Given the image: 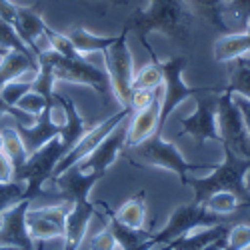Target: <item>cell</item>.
<instances>
[{
  "instance_id": "1",
  "label": "cell",
  "mask_w": 250,
  "mask_h": 250,
  "mask_svg": "<svg viewBox=\"0 0 250 250\" xmlns=\"http://www.w3.org/2000/svg\"><path fill=\"white\" fill-rule=\"evenodd\" d=\"M190 14L186 0H142L124 26L136 32L140 44L150 54V60H156L148 34L162 32L176 44L184 46L190 38Z\"/></svg>"
},
{
  "instance_id": "2",
  "label": "cell",
  "mask_w": 250,
  "mask_h": 250,
  "mask_svg": "<svg viewBox=\"0 0 250 250\" xmlns=\"http://www.w3.org/2000/svg\"><path fill=\"white\" fill-rule=\"evenodd\" d=\"M222 146H224L222 164H216V168L210 170L208 176L186 178V184L194 188V202L202 204L210 194L228 190L240 200L242 206H250V192L244 186V174L250 170V158L238 156L228 144H222Z\"/></svg>"
},
{
  "instance_id": "3",
  "label": "cell",
  "mask_w": 250,
  "mask_h": 250,
  "mask_svg": "<svg viewBox=\"0 0 250 250\" xmlns=\"http://www.w3.org/2000/svg\"><path fill=\"white\" fill-rule=\"evenodd\" d=\"M126 158H130L132 162L134 160H140L142 164L146 166H158V168H164V170H170L174 172L182 184H186V178L190 176V172H196V170H214L216 164H194V162H188L180 150L174 146L172 142L164 140L162 134L154 132L150 134L146 140H142L136 146H130Z\"/></svg>"
},
{
  "instance_id": "4",
  "label": "cell",
  "mask_w": 250,
  "mask_h": 250,
  "mask_svg": "<svg viewBox=\"0 0 250 250\" xmlns=\"http://www.w3.org/2000/svg\"><path fill=\"white\" fill-rule=\"evenodd\" d=\"M188 64V60L184 56H172L168 60L160 62L162 66V100H160V122H158V134H162L164 124L168 120V116L172 114V110L178 106L180 102L188 100V98H196L200 94H208V92H224V86H188L184 84L182 80V70Z\"/></svg>"
},
{
  "instance_id": "5",
  "label": "cell",
  "mask_w": 250,
  "mask_h": 250,
  "mask_svg": "<svg viewBox=\"0 0 250 250\" xmlns=\"http://www.w3.org/2000/svg\"><path fill=\"white\" fill-rule=\"evenodd\" d=\"M38 58L46 60L50 68H52V74L56 80H64V82H74V84H84V86H90L92 90H96L100 94V98L106 102V96L110 94V78L108 74L96 68L94 64L86 58H64L60 56L58 52H54L52 48H46L38 54Z\"/></svg>"
},
{
  "instance_id": "6",
  "label": "cell",
  "mask_w": 250,
  "mask_h": 250,
  "mask_svg": "<svg viewBox=\"0 0 250 250\" xmlns=\"http://www.w3.org/2000/svg\"><path fill=\"white\" fill-rule=\"evenodd\" d=\"M66 152L68 150L64 148V144H62L60 136H56L50 142H46L40 150H36L34 154L28 156L24 166L12 178L16 182H24L26 184L24 198L32 200V198H36L40 194V190H42V184L52 178L56 164L62 160V156H64Z\"/></svg>"
},
{
  "instance_id": "7",
  "label": "cell",
  "mask_w": 250,
  "mask_h": 250,
  "mask_svg": "<svg viewBox=\"0 0 250 250\" xmlns=\"http://www.w3.org/2000/svg\"><path fill=\"white\" fill-rule=\"evenodd\" d=\"M214 224H224V216L208 210L204 204H196V202L180 204L174 208L172 216L168 218V222H166L162 230L152 234V242L158 248V246H164L184 234L196 230L198 226L206 228V226H214Z\"/></svg>"
},
{
  "instance_id": "8",
  "label": "cell",
  "mask_w": 250,
  "mask_h": 250,
  "mask_svg": "<svg viewBox=\"0 0 250 250\" xmlns=\"http://www.w3.org/2000/svg\"><path fill=\"white\" fill-rule=\"evenodd\" d=\"M128 32L130 30L124 26L116 38V42L102 52L104 60H106V74L110 78V88L122 106H128L130 94H132V80H134L132 54L126 42Z\"/></svg>"
},
{
  "instance_id": "9",
  "label": "cell",
  "mask_w": 250,
  "mask_h": 250,
  "mask_svg": "<svg viewBox=\"0 0 250 250\" xmlns=\"http://www.w3.org/2000/svg\"><path fill=\"white\" fill-rule=\"evenodd\" d=\"M218 130L222 136L220 144H228L238 156L250 158V134L246 130L240 108L232 98V92H228L226 88L218 94Z\"/></svg>"
},
{
  "instance_id": "10",
  "label": "cell",
  "mask_w": 250,
  "mask_h": 250,
  "mask_svg": "<svg viewBox=\"0 0 250 250\" xmlns=\"http://www.w3.org/2000/svg\"><path fill=\"white\" fill-rule=\"evenodd\" d=\"M180 134H190L196 144H204L206 140L222 142L218 130V94L208 92L196 96V112L188 118H182Z\"/></svg>"
},
{
  "instance_id": "11",
  "label": "cell",
  "mask_w": 250,
  "mask_h": 250,
  "mask_svg": "<svg viewBox=\"0 0 250 250\" xmlns=\"http://www.w3.org/2000/svg\"><path fill=\"white\" fill-rule=\"evenodd\" d=\"M130 112H132V108L130 106H122V110L120 112H114L112 116H108L106 120H102L100 124H96L94 128H90V130H86V134L82 136L74 146H72V150H68L64 156H62V160L56 164V168H54V174H52V178L54 176H60L64 170H68L70 166H74V164H78L82 158H86L98 144L106 138L118 124L124 120V118H128L130 116Z\"/></svg>"
},
{
  "instance_id": "12",
  "label": "cell",
  "mask_w": 250,
  "mask_h": 250,
  "mask_svg": "<svg viewBox=\"0 0 250 250\" xmlns=\"http://www.w3.org/2000/svg\"><path fill=\"white\" fill-rule=\"evenodd\" d=\"M72 208V202H64L60 206H46V208H34L26 214L28 232L34 242L38 240H50V238H64L66 234V216Z\"/></svg>"
},
{
  "instance_id": "13",
  "label": "cell",
  "mask_w": 250,
  "mask_h": 250,
  "mask_svg": "<svg viewBox=\"0 0 250 250\" xmlns=\"http://www.w3.org/2000/svg\"><path fill=\"white\" fill-rule=\"evenodd\" d=\"M28 198L18 200L16 204L8 206L0 214V244L2 246H16L22 250H34V240L30 238L26 214L30 208Z\"/></svg>"
},
{
  "instance_id": "14",
  "label": "cell",
  "mask_w": 250,
  "mask_h": 250,
  "mask_svg": "<svg viewBox=\"0 0 250 250\" xmlns=\"http://www.w3.org/2000/svg\"><path fill=\"white\" fill-rule=\"evenodd\" d=\"M130 118V116H128ZM128 118H124L118 126L104 138L98 146L86 156L82 158L76 166L84 172H98V174H106V170L114 164V160L118 158L122 146L126 144V136H128Z\"/></svg>"
},
{
  "instance_id": "15",
  "label": "cell",
  "mask_w": 250,
  "mask_h": 250,
  "mask_svg": "<svg viewBox=\"0 0 250 250\" xmlns=\"http://www.w3.org/2000/svg\"><path fill=\"white\" fill-rule=\"evenodd\" d=\"M56 106H58V100L46 104L44 110L38 114V118H36V122L32 124V126H24V124L12 120V122H14L12 126L16 128V132L20 134V138H22L28 156L34 154L36 150H40V148H42L46 142H50L52 138L60 136L62 124H56V122L52 120V112L56 110Z\"/></svg>"
},
{
  "instance_id": "16",
  "label": "cell",
  "mask_w": 250,
  "mask_h": 250,
  "mask_svg": "<svg viewBox=\"0 0 250 250\" xmlns=\"http://www.w3.org/2000/svg\"><path fill=\"white\" fill-rule=\"evenodd\" d=\"M106 216V226L110 228V232L114 234L116 246L120 250H154V242H152V232L144 230V228H130L126 224H122L116 214L110 210V206L106 202H96Z\"/></svg>"
},
{
  "instance_id": "17",
  "label": "cell",
  "mask_w": 250,
  "mask_h": 250,
  "mask_svg": "<svg viewBox=\"0 0 250 250\" xmlns=\"http://www.w3.org/2000/svg\"><path fill=\"white\" fill-rule=\"evenodd\" d=\"M14 28L20 34V38L26 42V46L32 50V54L38 58V54L42 52L40 46V38L46 40V28L48 24L42 20V14L36 10V6H16V20ZM48 42V40H46Z\"/></svg>"
},
{
  "instance_id": "18",
  "label": "cell",
  "mask_w": 250,
  "mask_h": 250,
  "mask_svg": "<svg viewBox=\"0 0 250 250\" xmlns=\"http://www.w3.org/2000/svg\"><path fill=\"white\" fill-rule=\"evenodd\" d=\"M100 178H102V174L84 172L74 164L68 170L62 172L60 176H54L52 182L56 184L60 194L64 196L68 202H78V200H88V192L94 188V184Z\"/></svg>"
},
{
  "instance_id": "19",
  "label": "cell",
  "mask_w": 250,
  "mask_h": 250,
  "mask_svg": "<svg viewBox=\"0 0 250 250\" xmlns=\"http://www.w3.org/2000/svg\"><path fill=\"white\" fill-rule=\"evenodd\" d=\"M160 100H162V86L156 88V94L148 106L142 110H136L134 116L128 122V136H126V146H136L142 140H146L150 134L158 130L160 122Z\"/></svg>"
},
{
  "instance_id": "20",
  "label": "cell",
  "mask_w": 250,
  "mask_h": 250,
  "mask_svg": "<svg viewBox=\"0 0 250 250\" xmlns=\"http://www.w3.org/2000/svg\"><path fill=\"white\" fill-rule=\"evenodd\" d=\"M96 214V204L90 200L72 202V208L66 216V234H64V250H78L84 234L88 230L90 218Z\"/></svg>"
},
{
  "instance_id": "21",
  "label": "cell",
  "mask_w": 250,
  "mask_h": 250,
  "mask_svg": "<svg viewBox=\"0 0 250 250\" xmlns=\"http://www.w3.org/2000/svg\"><path fill=\"white\" fill-rule=\"evenodd\" d=\"M54 98L58 100V104L62 106V110H64V122H62V132H60V140L62 144H64L66 150H72L74 144L86 134V124L84 120H82L80 112L76 110L74 102L64 96V94H56L54 92Z\"/></svg>"
},
{
  "instance_id": "22",
  "label": "cell",
  "mask_w": 250,
  "mask_h": 250,
  "mask_svg": "<svg viewBox=\"0 0 250 250\" xmlns=\"http://www.w3.org/2000/svg\"><path fill=\"white\" fill-rule=\"evenodd\" d=\"M38 72V60L34 56H28L18 50H8L2 58H0V88L6 82L20 78L24 72Z\"/></svg>"
},
{
  "instance_id": "23",
  "label": "cell",
  "mask_w": 250,
  "mask_h": 250,
  "mask_svg": "<svg viewBox=\"0 0 250 250\" xmlns=\"http://www.w3.org/2000/svg\"><path fill=\"white\" fill-rule=\"evenodd\" d=\"M70 38V42L74 44L76 52L78 54H92V52H104L106 48H110L114 42H116V36H98V34H92L88 32L86 28H82V26H76V28H70L68 34Z\"/></svg>"
},
{
  "instance_id": "24",
  "label": "cell",
  "mask_w": 250,
  "mask_h": 250,
  "mask_svg": "<svg viewBox=\"0 0 250 250\" xmlns=\"http://www.w3.org/2000/svg\"><path fill=\"white\" fill-rule=\"evenodd\" d=\"M186 4H188L190 12L202 18L206 24L218 28L220 32H230L228 24L224 22L226 0H186Z\"/></svg>"
},
{
  "instance_id": "25",
  "label": "cell",
  "mask_w": 250,
  "mask_h": 250,
  "mask_svg": "<svg viewBox=\"0 0 250 250\" xmlns=\"http://www.w3.org/2000/svg\"><path fill=\"white\" fill-rule=\"evenodd\" d=\"M250 54V34H226L214 42V60L230 62Z\"/></svg>"
},
{
  "instance_id": "26",
  "label": "cell",
  "mask_w": 250,
  "mask_h": 250,
  "mask_svg": "<svg viewBox=\"0 0 250 250\" xmlns=\"http://www.w3.org/2000/svg\"><path fill=\"white\" fill-rule=\"evenodd\" d=\"M144 200H146V192L140 190L138 194H134L132 198H128L118 210L114 212L116 218L126 224L130 228H142L144 224V216H146V206H144Z\"/></svg>"
},
{
  "instance_id": "27",
  "label": "cell",
  "mask_w": 250,
  "mask_h": 250,
  "mask_svg": "<svg viewBox=\"0 0 250 250\" xmlns=\"http://www.w3.org/2000/svg\"><path fill=\"white\" fill-rule=\"evenodd\" d=\"M2 132V138H4V152H6V156L10 158V162H12V168H14V174L22 168L24 166V162L28 160V152H26V148H24V142H22V138H20V134L16 132V128L12 126V128H2L0 130ZM14 178V176H12Z\"/></svg>"
},
{
  "instance_id": "28",
  "label": "cell",
  "mask_w": 250,
  "mask_h": 250,
  "mask_svg": "<svg viewBox=\"0 0 250 250\" xmlns=\"http://www.w3.org/2000/svg\"><path fill=\"white\" fill-rule=\"evenodd\" d=\"M162 80H164V74H162V66L158 58L152 60L150 64H146L144 68H140V72L134 76L132 80V88H144V90H156L162 86Z\"/></svg>"
},
{
  "instance_id": "29",
  "label": "cell",
  "mask_w": 250,
  "mask_h": 250,
  "mask_svg": "<svg viewBox=\"0 0 250 250\" xmlns=\"http://www.w3.org/2000/svg\"><path fill=\"white\" fill-rule=\"evenodd\" d=\"M228 92L244 96L250 100V66H246L240 58L234 60V70L230 74V80L224 86Z\"/></svg>"
},
{
  "instance_id": "30",
  "label": "cell",
  "mask_w": 250,
  "mask_h": 250,
  "mask_svg": "<svg viewBox=\"0 0 250 250\" xmlns=\"http://www.w3.org/2000/svg\"><path fill=\"white\" fill-rule=\"evenodd\" d=\"M0 48L4 50H18V52H24L28 56H34L32 50L26 46V42L22 38H20V34L16 32L14 24H10L8 20H4L2 16H0ZM36 58V56H34ZM38 60V58H36Z\"/></svg>"
},
{
  "instance_id": "31",
  "label": "cell",
  "mask_w": 250,
  "mask_h": 250,
  "mask_svg": "<svg viewBox=\"0 0 250 250\" xmlns=\"http://www.w3.org/2000/svg\"><path fill=\"white\" fill-rule=\"evenodd\" d=\"M202 204L208 208V210H212V212H216V214L224 216V214L234 212L236 208L240 206V200H238L232 192H228V190H220V192L210 194V196H208Z\"/></svg>"
},
{
  "instance_id": "32",
  "label": "cell",
  "mask_w": 250,
  "mask_h": 250,
  "mask_svg": "<svg viewBox=\"0 0 250 250\" xmlns=\"http://www.w3.org/2000/svg\"><path fill=\"white\" fill-rule=\"evenodd\" d=\"M24 190H26V184L24 182H0V214H2L8 206L16 204L18 200L24 198Z\"/></svg>"
},
{
  "instance_id": "33",
  "label": "cell",
  "mask_w": 250,
  "mask_h": 250,
  "mask_svg": "<svg viewBox=\"0 0 250 250\" xmlns=\"http://www.w3.org/2000/svg\"><path fill=\"white\" fill-rule=\"evenodd\" d=\"M32 90V80H10L0 88V94H2L4 102L10 104V106H16V102L22 98L26 92Z\"/></svg>"
},
{
  "instance_id": "34",
  "label": "cell",
  "mask_w": 250,
  "mask_h": 250,
  "mask_svg": "<svg viewBox=\"0 0 250 250\" xmlns=\"http://www.w3.org/2000/svg\"><path fill=\"white\" fill-rule=\"evenodd\" d=\"M250 246V224H238L226 234L224 250H246Z\"/></svg>"
},
{
  "instance_id": "35",
  "label": "cell",
  "mask_w": 250,
  "mask_h": 250,
  "mask_svg": "<svg viewBox=\"0 0 250 250\" xmlns=\"http://www.w3.org/2000/svg\"><path fill=\"white\" fill-rule=\"evenodd\" d=\"M44 106H46V98H44L42 94L34 92V90L26 92L22 98L16 102V108L24 110V112H28V114H32V116H36V118H38L40 112L44 110Z\"/></svg>"
},
{
  "instance_id": "36",
  "label": "cell",
  "mask_w": 250,
  "mask_h": 250,
  "mask_svg": "<svg viewBox=\"0 0 250 250\" xmlns=\"http://www.w3.org/2000/svg\"><path fill=\"white\" fill-rule=\"evenodd\" d=\"M0 114H8L12 120L24 124V126H32V124L36 122V116H32V114H28L24 110H20L16 106H10V104H6L4 98H2V94H0Z\"/></svg>"
},
{
  "instance_id": "37",
  "label": "cell",
  "mask_w": 250,
  "mask_h": 250,
  "mask_svg": "<svg viewBox=\"0 0 250 250\" xmlns=\"http://www.w3.org/2000/svg\"><path fill=\"white\" fill-rule=\"evenodd\" d=\"M226 10L230 12L240 26H246L250 18V0H228Z\"/></svg>"
},
{
  "instance_id": "38",
  "label": "cell",
  "mask_w": 250,
  "mask_h": 250,
  "mask_svg": "<svg viewBox=\"0 0 250 250\" xmlns=\"http://www.w3.org/2000/svg\"><path fill=\"white\" fill-rule=\"evenodd\" d=\"M156 90H144V88H132V94H130V102L128 106L132 108V112L136 110H142L144 106H148V104L152 102Z\"/></svg>"
},
{
  "instance_id": "39",
  "label": "cell",
  "mask_w": 250,
  "mask_h": 250,
  "mask_svg": "<svg viewBox=\"0 0 250 250\" xmlns=\"http://www.w3.org/2000/svg\"><path fill=\"white\" fill-rule=\"evenodd\" d=\"M116 248H118V246H116L114 234L110 232L108 226L90 240V250H116Z\"/></svg>"
},
{
  "instance_id": "40",
  "label": "cell",
  "mask_w": 250,
  "mask_h": 250,
  "mask_svg": "<svg viewBox=\"0 0 250 250\" xmlns=\"http://www.w3.org/2000/svg\"><path fill=\"white\" fill-rule=\"evenodd\" d=\"M14 176V168H12V162L6 156L4 150H0V182H10Z\"/></svg>"
},
{
  "instance_id": "41",
  "label": "cell",
  "mask_w": 250,
  "mask_h": 250,
  "mask_svg": "<svg viewBox=\"0 0 250 250\" xmlns=\"http://www.w3.org/2000/svg\"><path fill=\"white\" fill-rule=\"evenodd\" d=\"M234 102H236V106L240 108V114L244 118V124H246V130L250 134V100L244 98V96H238V94H232Z\"/></svg>"
},
{
  "instance_id": "42",
  "label": "cell",
  "mask_w": 250,
  "mask_h": 250,
  "mask_svg": "<svg viewBox=\"0 0 250 250\" xmlns=\"http://www.w3.org/2000/svg\"><path fill=\"white\" fill-rule=\"evenodd\" d=\"M16 2H12V0H0V16H2L4 20H8L10 24H14L16 20Z\"/></svg>"
},
{
  "instance_id": "43",
  "label": "cell",
  "mask_w": 250,
  "mask_h": 250,
  "mask_svg": "<svg viewBox=\"0 0 250 250\" xmlns=\"http://www.w3.org/2000/svg\"><path fill=\"white\" fill-rule=\"evenodd\" d=\"M224 246H226V236H222V238H216V240H212L210 244H206L202 250H224Z\"/></svg>"
},
{
  "instance_id": "44",
  "label": "cell",
  "mask_w": 250,
  "mask_h": 250,
  "mask_svg": "<svg viewBox=\"0 0 250 250\" xmlns=\"http://www.w3.org/2000/svg\"><path fill=\"white\" fill-rule=\"evenodd\" d=\"M244 186H246V190L250 192V170L244 174Z\"/></svg>"
},
{
  "instance_id": "45",
  "label": "cell",
  "mask_w": 250,
  "mask_h": 250,
  "mask_svg": "<svg viewBox=\"0 0 250 250\" xmlns=\"http://www.w3.org/2000/svg\"><path fill=\"white\" fill-rule=\"evenodd\" d=\"M108 2L118 4V6H126V4H128V0H108Z\"/></svg>"
},
{
  "instance_id": "46",
  "label": "cell",
  "mask_w": 250,
  "mask_h": 250,
  "mask_svg": "<svg viewBox=\"0 0 250 250\" xmlns=\"http://www.w3.org/2000/svg\"><path fill=\"white\" fill-rule=\"evenodd\" d=\"M34 250H44V240H38L36 242V248Z\"/></svg>"
},
{
  "instance_id": "47",
  "label": "cell",
  "mask_w": 250,
  "mask_h": 250,
  "mask_svg": "<svg viewBox=\"0 0 250 250\" xmlns=\"http://www.w3.org/2000/svg\"><path fill=\"white\" fill-rule=\"evenodd\" d=\"M0 250H22V248H16V246H2V244H0Z\"/></svg>"
},
{
  "instance_id": "48",
  "label": "cell",
  "mask_w": 250,
  "mask_h": 250,
  "mask_svg": "<svg viewBox=\"0 0 250 250\" xmlns=\"http://www.w3.org/2000/svg\"><path fill=\"white\" fill-rule=\"evenodd\" d=\"M240 60L244 62V64H246V66H250V54H246V56H242Z\"/></svg>"
},
{
  "instance_id": "49",
  "label": "cell",
  "mask_w": 250,
  "mask_h": 250,
  "mask_svg": "<svg viewBox=\"0 0 250 250\" xmlns=\"http://www.w3.org/2000/svg\"><path fill=\"white\" fill-rule=\"evenodd\" d=\"M158 250H172V242H168V244H164V246H160Z\"/></svg>"
},
{
  "instance_id": "50",
  "label": "cell",
  "mask_w": 250,
  "mask_h": 250,
  "mask_svg": "<svg viewBox=\"0 0 250 250\" xmlns=\"http://www.w3.org/2000/svg\"><path fill=\"white\" fill-rule=\"evenodd\" d=\"M4 148V138H2V132H0V150Z\"/></svg>"
},
{
  "instance_id": "51",
  "label": "cell",
  "mask_w": 250,
  "mask_h": 250,
  "mask_svg": "<svg viewBox=\"0 0 250 250\" xmlns=\"http://www.w3.org/2000/svg\"><path fill=\"white\" fill-rule=\"evenodd\" d=\"M244 32H248V34H250V18H248V22H246V26H244Z\"/></svg>"
},
{
  "instance_id": "52",
  "label": "cell",
  "mask_w": 250,
  "mask_h": 250,
  "mask_svg": "<svg viewBox=\"0 0 250 250\" xmlns=\"http://www.w3.org/2000/svg\"><path fill=\"white\" fill-rule=\"evenodd\" d=\"M6 52H8V50H4V48H0V58H2V56H4Z\"/></svg>"
},
{
  "instance_id": "53",
  "label": "cell",
  "mask_w": 250,
  "mask_h": 250,
  "mask_svg": "<svg viewBox=\"0 0 250 250\" xmlns=\"http://www.w3.org/2000/svg\"><path fill=\"white\" fill-rule=\"evenodd\" d=\"M246 250H250V246H248V248H246Z\"/></svg>"
}]
</instances>
